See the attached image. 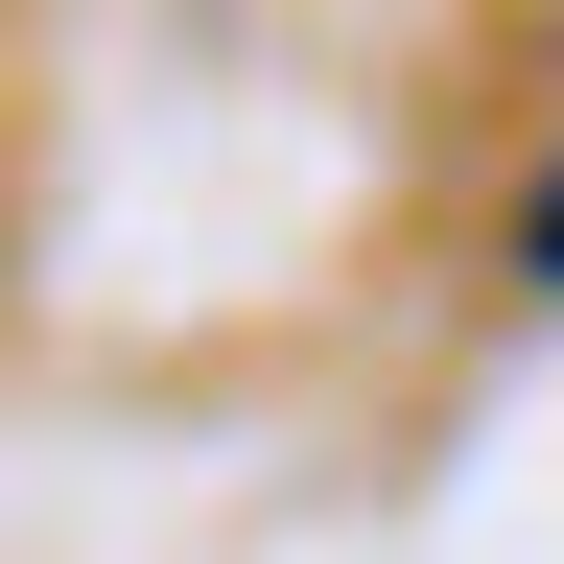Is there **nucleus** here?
<instances>
[{"mask_svg": "<svg viewBox=\"0 0 564 564\" xmlns=\"http://www.w3.org/2000/svg\"><path fill=\"white\" fill-rule=\"evenodd\" d=\"M518 282H564V165H541V212H518Z\"/></svg>", "mask_w": 564, "mask_h": 564, "instance_id": "nucleus-1", "label": "nucleus"}]
</instances>
